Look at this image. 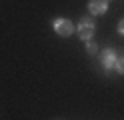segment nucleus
<instances>
[{
	"label": "nucleus",
	"mask_w": 124,
	"mask_h": 120,
	"mask_svg": "<svg viewBox=\"0 0 124 120\" xmlns=\"http://www.w3.org/2000/svg\"><path fill=\"white\" fill-rule=\"evenodd\" d=\"M76 32H78V36H80L82 40H90L92 36H94V32H96V24H94V20H92V18H88V16L80 18Z\"/></svg>",
	"instance_id": "obj_1"
},
{
	"label": "nucleus",
	"mask_w": 124,
	"mask_h": 120,
	"mask_svg": "<svg viewBox=\"0 0 124 120\" xmlns=\"http://www.w3.org/2000/svg\"><path fill=\"white\" fill-rule=\"evenodd\" d=\"M52 26H54V32H56L58 36H62V38L70 36L72 32L76 30V28H74V24L68 20V18H56V20L52 22Z\"/></svg>",
	"instance_id": "obj_2"
},
{
	"label": "nucleus",
	"mask_w": 124,
	"mask_h": 120,
	"mask_svg": "<svg viewBox=\"0 0 124 120\" xmlns=\"http://www.w3.org/2000/svg\"><path fill=\"white\" fill-rule=\"evenodd\" d=\"M116 62H118V56H116V52L112 50V48L102 50V54H100V64H102V68L106 72H110L112 68H116Z\"/></svg>",
	"instance_id": "obj_3"
},
{
	"label": "nucleus",
	"mask_w": 124,
	"mask_h": 120,
	"mask_svg": "<svg viewBox=\"0 0 124 120\" xmlns=\"http://www.w3.org/2000/svg\"><path fill=\"white\" fill-rule=\"evenodd\" d=\"M106 8H108V0H90L88 2V12L94 14V16L104 14Z\"/></svg>",
	"instance_id": "obj_4"
},
{
	"label": "nucleus",
	"mask_w": 124,
	"mask_h": 120,
	"mask_svg": "<svg viewBox=\"0 0 124 120\" xmlns=\"http://www.w3.org/2000/svg\"><path fill=\"white\" fill-rule=\"evenodd\" d=\"M86 52H88L90 56H94V54L98 52V46H96L94 42H88V44H86Z\"/></svg>",
	"instance_id": "obj_5"
},
{
	"label": "nucleus",
	"mask_w": 124,
	"mask_h": 120,
	"mask_svg": "<svg viewBox=\"0 0 124 120\" xmlns=\"http://www.w3.org/2000/svg\"><path fill=\"white\" fill-rule=\"evenodd\" d=\"M116 70H118L120 74H124V56L118 58V62H116Z\"/></svg>",
	"instance_id": "obj_6"
},
{
	"label": "nucleus",
	"mask_w": 124,
	"mask_h": 120,
	"mask_svg": "<svg viewBox=\"0 0 124 120\" xmlns=\"http://www.w3.org/2000/svg\"><path fill=\"white\" fill-rule=\"evenodd\" d=\"M118 34H122V36H124V18L118 22Z\"/></svg>",
	"instance_id": "obj_7"
}]
</instances>
